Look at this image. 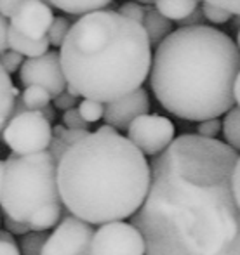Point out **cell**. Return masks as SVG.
Segmentation results:
<instances>
[{"mask_svg":"<svg viewBox=\"0 0 240 255\" xmlns=\"http://www.w3.org/2000/svg\"><path fill=\"white\" fill-rule=\"evenodd\" d=\"M92 224L70 214L47 236L40 255H92Z\"/></svg>","mask_w":240,"mask_h":255,"instance_id":"8","label":"cell"},{"mask_svg":"<svg viewBox=\"0 0 240 255\" xmlns=\"http://www.w3.org/2000/svg\"><path fill=\"white\" fill-rule=\"evenodd\" d=\"M234 99L240 106V71L237 73V78H235V82H234Z\"/></svg>","mask_w":240,"mask_h":255,"instance_id":"40","label":"cell"},{"mask_svg":"<svg viewBox=\"0 0 240 255\" xmlns=\"http://www.w3.org/2000/svg\"><path fill=\"white\" fill-rule=\"evenodd\" d=\"M221 130V122L218 118H207L199 124V135L202 137H216Z\"/></svg>","mask_w":240,"mask_h":255,"instance_id":"29","label":"cell"},{"mask_svg":"<svg viewBox=\"0 0 240 255\" xmlns=\"http://www.w3.org/2000/svg\"><path fill=\"white\" fill-rule=\"evenodd\" d=\"M78 113L87 124H94V122L101 120L103 113H105V103L96 101V99H85L78 103Z\"/></svg>","mask_w":240,"mask_h":255,"instance_id":"22","label":"cell"},{"mask_svg":"<svg viewBox=\"0 0 240 255\" xmlns=\"http://www.w3.org/2000/svg\"><path fill=\"white\" fill-rule=\"evenodd\" d=\"M202 12H204V17L214 24L228 23V21L232 19V16H234L232 12H228V10L221 9V7H218V5H213V3H209V2L202 3Z\"/></svg>","mask_w":240,"mask_h":255,"instance_id":"25","label":"cell"},{"mask_svg":"<svg viewBox=\"0 0 240 255\" xmlns=\"http://www.w3.org/2000/svg\"><path fill=\"white\" fill-rule=\"evenodd\" d=\"M19 98L26 110H42L44 106L51 104L52 96L49 94L47 89L40 87V85H30V87H24Z\"/></svg>","mask_w":240,"mask_h":255,"instance_id":"20","label":"cell"},{"mask_svg":"<svg viewBox=\"0 0 240 255\" xmlns=\"http://www.w3.org/2000/svg\"><path fill=\"white\" fill-rule=\"evenodd\" d=\"M127 139L145 156H155L173 142L174 125L160 115H139L127 127Z\"/></svg>","mask_w":240,"mask_h":255,"instance_id":"9","label":"cell"},{"mask_svg":"<svg viewBox=\"0 0 240 255\" xmlns=\"http://www.w3.org/2000/svg\"><path fill=\"white\" fill-rule=\"evenodd\" d=\"M200 0H155V9L171 21H183L199 7Z\"/></svg>","mask_w":240,"mask_h":255,"instance_id":"17","label":"cell"},{"mask_svg":"<svg viewBox=\"0 0 240 255\" xmlns=\"http://www.w3.org/2000/svg\"><path fill=\"white\" fill-rule=\"evenodd\" d=\"M143 28H145L148 40L152 45H159L167 35L173 31V23L166 16L159 12L155 7H146L145 17H143Z\"/></svg>","mask_w":240,"mask_h":255,"instance_id":"13","label":"cell"},{"mask_svg":"<svg viewBox=\"0 0 240 255\" xmlns=\"http://www.w3.org/2000/svg\"><path fill=\"white\" fill-rule=\"evenodd\" d=\"M7 44L9 49L12 51L23 54L26 57H35V56H42L44 52L49 51V38L42 37V38H28L24 35H21L17 30H14L12 26H9V37H7Z\"/></svg>","mask_w":240,"mask_h":255,"instance_id":"14","label":"cell"},{"mask_svg":"<svg viewBox=\"0 0 240 255\" xmlns=\"http://www.w3.org/2000/svg\"><path fill=\"white\" fill-rule=\"evenodd\" d=\"M52 19L54 12L47 0H24L12 14L9 24L28 38H42L47 37Z\"/></svg>","mask_w":240,"mask_h":255,"instance_id":"11","label":"cell"},{"mask_svg":"<svg viewBox=\"0 0 240 255\" xmlns=\"http://www.w3.org/2000/svg\"><path fill=\"white\" fill-rule=\"evenodd\" d=\"M24 0H0V14L7 19L12 17V14L19 9V5Z\"/></svg>","mask_w":240,"mask_h":255,"instance_id":"33","label":"cell"},{"mask_svg":"<svg viewBox=\"0 0 240 255\" xmlns=\"http://www.w3.org/2000/svg\"><path fill=\"white\" fill-rule=\"evenodd\" d=\"M232 189H234V196L240 207V154H239L237 161H235L234 174H232Z\"/></svg>","mask_w":240,"mask_h":255,"instance_id":"35","label":"cell"},{"mask_svg":"<svg viewBox=\"0 0 240 255\" xmlns=\"http://www.w3.org/2000/svg\"><path fill=\"white\" fill-rule=\"evenodd\" d=\"M42 115H44L45 118H47L49 122H54V118H56V111H54V106H51V104H47V106H44L42 110H38Z\"/></svg>","mask_w":240,"mask_h":255,"instance_id":"39","label":"cell"},{"mask_svg":"<svg viewBox=\"0 0 240 255\" xmlns=\"http://www.w3.org/2000/svg\"><path fill=\"white\" fill-rule=\"evenodd\" d=\"M19 70V82L24 87L40 85V87L47 89L52 98L63 92L66 87L59 52L56 51H47L42 56L28 57L26 61H23Z\"/></svg>","mask_w":240,"mask_h":255,"instance_id":"10","label":"cell"},{"mask_svg":"<svg viewBox=\"0 0 240 255\" xmlns=\"http://www.w3.org/2000/svg\"><path fill=\"white\" fill-rule=\"evenodd\" d=\"M78 96H73L71 92H68L66 89H64L63 92H59L58 96H54V106L58 108V110H63V111H66V110H70V108H75L77 106V101H78Z\"/></svg>","mask_w":240,"mask_h":255,"instance_id":"30","label":"cell"},{"mask_svg":"<svg viewBox=\"0 0 240 255\" xmlns=\"http://www.w3.org/2000/svg\"><path fill=\"white\" fill-rule=\"evenodd\" d=\"M150 99L145 89L138 87L136 91L122 96L112 103H106L103 118L108 125L115 127L117 130H127L131 122L139 115L148 113Z\"/></svg>","mask_w":240,"mask_h":255,"instance_id":"12","label":"cell"},{"mask_svg":"<svg viewBox=\"0 0 240 255\" xmlns=\"http://www.w3.org/2000/svg\"><path fill=\"white\" fill-rule=\"evenodd\" d=\"M239 151L185 134L150 163V188L132 214L145 255H240V207L232 189Z\"/></svg>","mask_w":240,"mask_h":255,"instance_id":"1","label":"cell"},{"mask_svg":"<svg viewBox=\"0 0 240 255\" xmlns=\"http://www.w3.org/2000/svg\"><path fill=\"white\" fill-rule=\"evenodd\" d=\"M204 19H206V17H204L202 9H199V7H197V9L193 10L188 17H185V19L180 21V23L183 24V26H193V24H202Z\"/></svg>","mask_w":240,"mask_h":255,"instance_id":"37","label":"cell"},{"mask_svg":"<svg viewBox=\"0 0 240 255\" xmlns=\"http://www.w3.org/2000/svg\"><path fill=\"white\" fill-rule=\"evenodd\" d=\"M61 214H63L61 202L42 205L40 208H37L31 214L26 224L30 226V229H35V231H47V229H52L58 226V222L61 221Z\"/></svg>","mask_w":240,"mask_h":255,"instance_id":"16","label":"cell"},{"mask_svg":"<svg viewBox=\"0 0 240 255\" xmlns=\"http://www.w3.org/2000/svg\"><path fill=\"white\" fill-rule=\"evenodd\" d=\"M0 137L12 153L31 154L49 148L52 125L38 110H26L9 118L0 132Z\"/></svg>","mask_w":240,"mask_h":255,"instance_id":"6","label":"cell"},{"mask_svg":"<svg viewBox=\"0 0 240 255\" xmlns=\"http://www.w3.org/2000/svg\"><path fill=\"white\" fill-rule=\"evenodd\" d=\"M202 2H209L213 5H218L221 9L228 10L234 16H240V0H202Z\"/></svg>","mask_w":240,"mask_h":255,"instance_id":"32","label":"cell"},{"mask_svg":"<svg viewBox=\"0 0 240 255\" xmlns=\"http://www.w3.org/2000/svg\"><path fill=\"white\" fill-rule=\"evenodd\" d=\"M47 236L49 235L45 231H35V229H30L28 233L21 235L19 252L23 255H40Z\"/></svg>","mask_w":240,"mask_h":255,"instance_id":"21","label":"cell"},{"mask_svg":"<svg viewBox=\"0 0 240 255\" xmlns=\"http://www.w3.org/2000/svg\"><path fill=\"white\" fill-rule=\"evenodd\" d=\"M47 149H49V153H51L52 156H54V160H56V161H59V160H61V156L64 154V151L68 149V146L64 144L63 141H61L58 135H52L51 144H49V148H47Z\"/></svg>","mask_w":240,"mask_h":255,"instance_id":"34","label":"cell"},{"mask_svg":"<svg viewBox=\"0 0 240 255\" xmlns=\"http://www.w3.org/2000/svg\"><path fill=\"white\" fill-rule=\"evenodd\" d=\"M119 12L122 16L129 17V19L136 21V23H143V17H145V7L139 5V3L136 2H129V3H124V5L120 7Z\"/></svg>","mask_w":240,"mask_h":255,"instance_id":"28","label":"cell"},{"mask_svg":"<svg viewBox=\"0 0 240 255\" xmlns=\"http://www.w3.org/2000/svg\"><path fill=\"white\" fill-rule=\"evenodd\" d=\"M59 202L58 161L49 149L31 154L12 153L7 158L0 200L3 214L28 222L42 205Z\"/></svg>","mask_w":240,"mask_h":255,"instance_id":"5","label":"cell"},{"mask_svg":"<svg viewBox=\"0 0 240 255\" xmlns=\"http://www.w3.org/2000/svg\"><path fill=\"white\" fill-rule=\"evenodd\" d=\"M92 255H145V240L134 224L112 221L94 231Z\"/></svg>","mask_w":240,"mask_h":255,"instance_id":"7","label":"cell"},{"mask_svg":"<svg viewBox=\"0 0 240 255\" xmlns=\"http://www.w3.org/2000/svg\"><path fill=\"white\" fill-rule=\"evenodd\" d=\"M239 71L237 44L202 23L178 28L157 45L150 85L164 110L183 120L202 122L234 106Z\"/></svg>","mask_w":240,"mask_h":255,"instance_id":"2","label":"cell"},{"mask_svg":"<svg viewBox=\"0 0 240 255\" xmlns=\"http://www.w3.org/2000/svg\"><path fill=\"white\" fill-rule=\"evenodd\" d=\"M136 2H146L148 3V2H155V0H136Z\"/></svg>","mask_w":240,"mask_h":255,"instance_id":"42","label":"cell"},{"mask_svg":"<svg viewBox=\"0 0 240 255\" xmlns=\"http://www.w3.org/2000/svg\"><path fill=\"white\" fill-rule=\"evenodd\" d=\"M221 128H223L227 144L232 146L235 151H240V106H232L227 111Z\"/></svg>","mask_w":240,"mask_h":255,"instance_id":"19","label":"cell"},{"mask_svg":"<svg viewBox=\"0 0 240 255\" xmlns=\"http://www.w3.org/2000/svg\"><path fill=\"white\" fill-rule=\"evenodd\" d=\"M3 175H5V160H0V200H2V188H3Z\"/></svg>","mask_w":240,"mask_h":255,"instance_id":"41","label":"cell"},{"mask_svg":"<svg viewBox=\"0 0 240 255\" xmlns=\"http://www.w3.org/2000/svg\"><path fill=\"white\" fill-rule=\"evenodd\" d=\"M9 26L7 23V17H3L0 14V54L9 49V44H7V37H9Z\"/></svg>","mask_w":240,"mask_h":255,"instance_id":"36","label":"cell"},{"mask_svg":"<svg viewBox=\"0 0 240 255\" xmlns=\"http://www.w3.org/2000/svg\"><path fill=\"white\" fill-rule=\"evenodd\" d=\"M70 21L63 16H58L52 19L51 26H49V31H47V38H49V44L54 45V47H61L63 44L64 37H66L68 30H70Z\"/></svg>","mask_w":240,"mask_h":255,"instance_id":"23","label":"cell"},{"mask_svg":"<svg viewBox=\"0 0 240 255\" xmlns=\"http://www.w3.org/2000/svg\"><path fill=\"white\" fill-rule=\"evenodd\" d=\"M17 96H19V92L12 85L10 75L0 64V132L9 122L10 115H12L14 103H16Z\"/></svg>","mask_w":240,"mask_h":255,"instance_id":"15","label":"cell"},{"mask_svg":"<svg viewBox=\"0 0 240 255\" xmlns=\"http://www.w3.org/2000/svg\"><path fill=\"white\" fill-rule=\"evenodd\" d=\"M0 64H2V68L7 71V73H14V71H17L21 68V64H23V54L16 52V51H3L0 54Z\"/></svg>","mask_w":240,"mask_h":255,"instance_id":"26","label":"cell"},{"mask_svg":"<svg viewBox=\"0 0 240 255\" xmlns=\"http://www.w3.org/2000/svg\"><path fill=\"white\" fill-rule=\"evenodd\" d=\"M3 226H5V229L9 233H12V235H19V236L30 231V226H28L26 222L16 221V219L9 217V215H5V219H3Z\"/></svg>","mask_w":240,"mask_h":255,"instance_id":"31","label":"cell"},{"mask_svg":"<svg viewBox=\"0 0 240 255\" xmlns=\"http://www.w3.org/2000/svg\"><path fill=\"white\" fill-rule=\"evenodd\" d=\"M0 255H21L19 247H17L16 242L0 240Z\"/></svg>","mask_w":240,"mask_h":255,"instance_id":"38","label":"cell"},{"mask_svg":"<svg viewBox=\"0 0 240 255\" xmlns=\"http://www.w3.org/2000/svg\"><path fill=\"white\" fill-rule=\"evenodd\" d=\"M66 85L78 96L112 103L141 87L152 66V44L141 23L119 10L82 14L59 51Z\"/></svg>","mask_w":240,"mask_h":255,"instance_id":"4","label":"cell"},{"mask_svg":"<svg viewBox=\"0 0 240 255\" xmlns=\"http://www.w3.org/2000/svg\"><path fill=\"white\" fill-rule=\"evenodd\" d=\"M63 125L68 128H87V122L80 117L78 108H70L63 113Z\"/></svg>","mask_w":240,"mask_h":255,"instance_id":"27","label":"cell"},{"mask_svg":"<svg viewBox=\"0 0 240 255\" xmlns=\"http://www.w3.org/2000/svg\"><path fill=\"white\" fill-rule=\"evenodd\" d=\"M150 179L146 156L119 132H89L58 161L61 203L92 226L132 217Z\"/></svg>","mask_w":240,"mask_h":255,"instance_id":"3","label":"cell"},{"mask_svg":"<svg viewBox=\"0 0 240 255\" xmlns=\"http://www.w3.org/2000/svg\"><path fill=\"white\" fill-rule=\"evenodd\" d=\"M47 2L63 12L82 16V14L92 12V10L105 9L113 0H47Z\"/></svg>","mask_w":240,"mask_h":255,"instance_id":"18","label":"cell"},{"mask_svg":"<svg viewBox=\"0 0 240 255\" xmlns=\"http://www.w3.org/2000/svg\"><path fill=\"white\" fill-rule=\"evenodd\" d=\"M87 134H89L87 128H68V127H63V125L52 127V135H58L68 148H70L71 144H75L77 141H80L82 137H85Z\"/></svg>","mask_w":240,"mask_h":255,"instance_id":"24","label":"cell"}]
</instances>
